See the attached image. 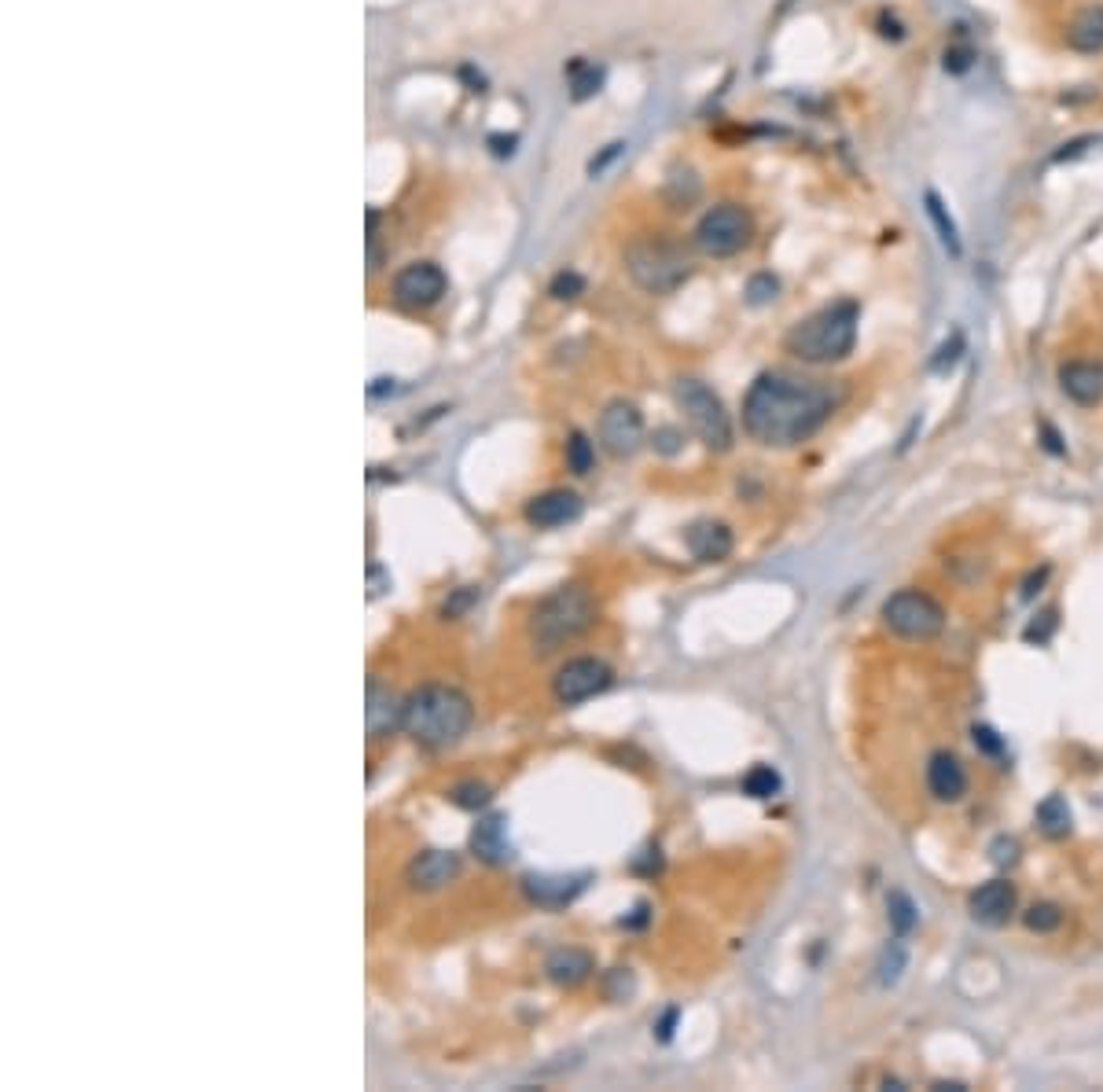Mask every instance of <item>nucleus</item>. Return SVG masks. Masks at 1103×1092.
Segmentation results:
<instances>
[{"mask_svg": "<svg viewBox=\"0 0 1103 1092\" xmlns=\"http://www.w3.org/2000/svg\"><path fill=\"white\" fill-rule=\"evenodd\" d=\"M835 405L838 394L832 383L773 368L762 371L743 398V430L765 449H791L817 435Z\"/></svg>", "mask_w": 1103, "mask_h": 1092, "instance_id": "1", "label": "nucleus"}, {"mask_svg": "<svg viewBox=\"0 0 1103 1092\" xmlns=\"http://www.w3.org/2000/svg\"><path fill=\"white\" fill-rule=\"evenodd\" d=\"M475 722L471 699L453 688V684H424L405 699V736H413L419 747L446 751L464 739V732Z\"/></svg>", "mask_w": 1103, "mask_h": 1092, "instance_id": "2", "label": "nucleus"}, {"mask_svg": "<svg viewBox=\"0 0 1103 1092\" xmlns=\"http://www.w3.org/2000/svg\"><path fill=\"white\" fill-rule=\"evenodd\" d=\"M857 328H861V306L854 298H843V302H832L817 309L813 317L798 320L784 335V350L802 365L846 361L857 346Z\"/></svg>", "mask_w": 1103, "mask_h": 1092, "instance_id": "3", "label": "nucleus"}, {"mask_svg": "<svg viewBox=\"0 0 1103 1092\" xmlns=\"http://www.w3.org/2000/svg\"><path fill=\"white\" fill-rule=\"evenodd\" d=\"M596 622V599L585 585H559L548 593L530 615V641L537 652H556V647L582 637Z\"/></svg>", "mask_w": 1103, "mask_h": 1092, "instance_id": "4", "label": "nucleus"}, {"mask_svg": "<svg viewBox=\"0 0 1103 1092\" xmlns=\"http://www.w3.org/2000/svg\"><path fill=\"white\" fill-rule=\"evenodd\" d=\"M626 272L647 295H674L688 284L692 258L688 250L666 236H644L626 247Z\"/></svg>", "mask_w": 1103, "mask_h": 1092, "instance_id": "5", "label": "nucleus"}, {"mask_svg": "<svg viewBox=\"0 0 1103 1092\" xmlns=\"http://www.w3.org/2000/svg\"><path fill=\"white\" fill-rule=\"evenodd\" d=\"M674 398H677V409L685 413L688 427L695 430V438H699L706 449L725 453L733 446V419L725 413V401L717 398L703 379H677Z\"/></svg>", "mask_w": 1103, "mask_h": 1092, "instance_id": "6", "label": "nucleus"}, {"mask_svg": "<svg viewBox=\"0 0 1103 1092\" xmlns=\"http://www.w3.org/2000/svg\"><path fill=\"white\" fill-rule=\"evenodd\" d=\"M751 236H754L751 214L739 202H717V207H711L699 218L692 239L706 258H733L751 247Z\"/></svg>", "mask_w": 1103, "mask_h": 1092, "instance_id": "7", "label": "nucleus"}, {"mask_svg": "<svg viewBox=\"0 0 1103 1092\" xmlns=\"http://www.w3.org/2000/svg\"><path fill=\"white\" fill-rule=\"evenodd\" d=\"M883 626L902 641H934L945 629V607L920 589H902L883 604Z\"/></svg>", "mask_w": 1103, "mask_h": 1092, "instance_id": "8", "label": "nucleus"}, {"mask_svg": "<svg viewBox=\"0 0 1103 1092\" xmlns=\"http://www.w3.org/2000/svg\"><path fill=\"white\" fill-rule=\"evenodd\" d=\"M610 666L604 658H593V655H582V658H570L556 669L552 677V695H556L559 706H578V703H589L596 695H604L610 688Z\"/></svg>", "mask_w": 1103, "mask_h": 1092, "instance_id": "9", "label": "nucleus"}, {"mask_svg": "<svg viewBox=\"0 0 1103 1092\" xmlns=\"http://www.w3.org/2000/svg\"><path fill=\"white\" fill-rule=\"evenodd\" d=\"M446 291H449V276L435 261H413V266H405L394 276V302L401 309H413V314L438 306Z\"/></svg>", "mask_w": 1103, "mask_h": 1092, "instance_id": "10", "label": "nucleus"}, {"mask_svg": "<svg viewBox=\"0 0 1103 1092\" xmlns=\"http://www.w3.org/2000/svg\"><path fill=\"white\" fill-rule=\"evenodd\" d=\"M596 435H599V446H604L610 456L626 460V456H633L644 446V416L633 401L618 398V401H610L604 413H599Z\"/></svg>", "mask_w": 1103, "mask_h": 1092, "instance_id": "11", "label": "nucleus"}, {"mask_svg": "<svg viewBox=\"0 0 1103 1092\" xmlns=\"http://www.w3.org/2000/svg\"><path fill=\"white\" fill-rule=\"evenodd\" d=\"M405 722V699L390 684H382L379 677H368V699H365V725H368V739H387L394 728H401Z\"/></svg>", "mask_w": 1103, "mask_h": 1092, "instance_id": "12", "label": "nucleus"}, {"mask_svg": "<svg viewBox=\"0 0 1103 1092\" xmlns=\"http://www.w3.org/2000/svg\"><path fill=\"white\" fill-rule=\"evenodd\" d=\"M1018 905V894L1008 880H990L982 883L975 894L967 897V912L971 920L982 923V927H1004L1012 920V912Z\"/></svg>", "mask_w": 1103, "mask_h": 1092, "instance_id": "13", "label": "nucleus"}, {"mask_svg": "<svg viewBox=\"0 0 1103 1092\" xmlns=\"http://www.w3.org/2000/svg\"><path fill=\"white\" fill-rule=\"evenodd\" d=\"M582 497L574 489H545L526 504V523L537 530H556V526L578 523L582 519Z\"/></svg>", "mask_w": 1103, "mask_h": 1092, "instance_id": "14", "label": "nucleus"}, {"mask_svg": "<svg viewBox=\"0 0 1103 1092\" xmlns=\"http://www.w3.org/2000/svg\"><path fill=\"white\" fill-rule=\"evenodd\" d=\"M589 875H567V872H541V875H526L523 880V894L530 897L534 905L541 909H559V905H570L574 897L585 891Z\"/></svg>", "mask_w": 1103, "mask_h": 1092, "instance_id": "15", "label": "nucleus"}, {"mask_svg": "<svg viewBox=\"0 0 1103 1092\" xmlns=\"http://www.w3.org/2000/svg\"><path fill=\"white\" fill-rule=\"evenodd\" d=\"M457 875H460V854H453V850H424V854H416L409 861L405 880H409L413 891H441Z\"/></svg>", "mask_w": 1103, "mask_h": 1092, "instance_id": "16", "label": "nucleus"}, {"mask_svg": "<svg viewBox=\"0 0 1103 1092\" xmlns=\"http://www.w3.org/2000/svg\"><path fill=\"white\" fill-rule=\"evenodd\" d=\"M685 545L699 563H725L733 556V530L717 519H699L685 530Z\"/></svg>", "mask_w": 1103, "mask_h": 1092, "instance_id": "17", "label": "nucleus"}, {"mask_svg": "<svg viewBox=\"0 0 1103 1092\" xmlns=\"http://www.w3.org/2000/svg\"><path fill=\"white\" fill-rule=\"evenodd\" d=\"M927 791L938 802H961L967 795V773L956 754L938 751L927 762Z\"/></svg>", "mask_w": 1103, "mask_h": 1092, "instance_id": "18", "label": "nucleus"}, {"mask_svg": "<svg viewBox=\"0 0 1103 1092\" xmlns=\"http://www.w3.org/2000/svg\"><path fill=\"white\" fill-rule=\"evenodd\" d=\"M1060 390L1074 405H1100L1103 401V368L1093 361H1066L1060 368Z\"/></svg>", "mask_w": 1103, "mask_h": 1092, "instance_id": "19", "label": "nucleus"}, {"mask_svg": "<svg viewBox=\"0 0 1103 1092\" xmlns=\"http://www.w3.org/2000/svg\"><path fill=\"white\" fill-rule=\"evenodd\" d=\"M471 850L478 861L486 865H508L511 861V843H508V821L494 813V817H483L471 832Z\"/></svg>", "mask_w": 1103, "mask_h": 1092, "instance_id": "20", "label": "nucleus"}, {"mask_svg": "<svg viewBox=\"0 0 1103 1092\" xmlns=\"http://www.w3.org/2000/svg\"><path fill=\"white\" fill-rule=\"evenodd\" d=\"M545 971H548V979L556 982V986H578V982H585L596 971L593 964V956L578 950V945H563V950H556L548 960H545Z\"/></svg>", "mask_w": 1103, "mask_h": 1092, "instance_id": "21", "label": "nucleus"}, {"mask_svg": "<svg viewBox=\"0 0 1103 1092\" xmlns=\"http://www.w3.org/2000/svg\"><path fill=\"white\" fill-rule=\"evenodd\" d=\"M1066 44L1082 56H1096L1103 52V4H1089L1077 11V19L1066 30Z\"/></svg>", "mask_w": 1103, "mask_h": 1092, "instance_id": "22", "label": "nucleus"}, {"mask_svg": "<svg viewBox=\"0 0 1103 1092\" xmlns=\"http://www.w3.org/2000/svg\"><path fill=\"white\" fill-rule=\"evenodd\" d=\"M1037 824L1041 832L1052 835V838H1063L1071 835V806H1066L1063 795H1049L1045 802L1037 806Z\"/></svg>", "mask_w": 1103, "mask_h": 1092, "instance_id": "23", "label": "nucleus"}, {"mask_svg": "<svg viewBox=\"0 0 1103 1092\" xmlns=\"http://www.w3.org/2000/svg\"><path fill=\"white\" fill-rule=\"evenodd\" d=\"M923 202H927V218L934 221V228H938L942 247L950 250L953 258H961V232H956V221L950 218L945 202H942L938 196H934V191H927V196H923Z\"/></svg>", "mask_w": 1103, "mask_h": 1092, "instance_id": "24", "label": "nucleus"}, {"mask_svg": "<svg viewBox=\"0 0 1103 1092\" xmlns=\"http://www.w3.org/2000/svg\"><path fill=\"white\" fill-rule=\"evenodd\" d=\"M781 787H784V780L773 765H754V770L743 776V791H747L751 798H773Z\"/></svg>", "mask_w": 1103, "mask_h": 1092, "instance_id": "25", "label": "nucleus"}, {"mask_svg": "<svg viewBox=\"0 0 1103 1092\" xmlns=\"http://www.w3.org/2000/svg\"><path fill=\"white\" fill-rule=\"evenodd\" d=\"M567 467L574 475H589L596 467V446L589 441V435H582V430H574L567 438Z\"/></svg>", "mask_w": 1103, "mask_h": 1092, "instance_id": "26", "label": "nucleus"}, {"mask_svg": "<svg viewBox=\"0 0 1103 1092\" xmlns=\"http://www.w3.org/2000/svg\"><path fill=\"white\" fill-rule=\"evenodd\" d=\"M886 909H891V927L897 931V934H908V931H913L916 927V905H913V897H908V894H902V891H894L891 894V902H886Z\"/></svg>", "mask_w": 1103, "mask_h": 1092, "instance_id": "27", "label": "nucleus"}, {"mask_svg": "<svg viewBox=\"0 0 1103 1092\" xmlns=\"http://www.w3.org/2000/svg\"><path fill=\"white\" fill-rule=\"evenodd\" d=\"M449 798L457 802L460 810H483V806H489V798L494 795H489V787L478 784V780H464V784H457L449 791Z\"/></svg>", "mask_w": 1103, "mask_h": 1092, "instance_id": "28", "label": "nucleus"}, {"mask_svg": "<svg viewBox=\"0 0 1103 1092\" xmlns=\"http://www.w3.org/2000/svg\"><path fill=\"white\" fill-rule=\"evenodd\" d=\"M1063 923V909L1060 905H1052V902H1041L1026 912V927L1030 931H1037V934H1052Z\"/></svg>", "mask_w": 1103, "mask_h": 1092, "instance_id": "29", "label": "nucleus"}, {"mask_svg": "<svg viewBox=\"0 0 1103 1092\" xmlns=\"http://www.w3.org/2000/svg\"><path fill=\"white\" fill-rule=\"evenodd\" d=\"M599 81H604V75L593 67V63H574L570 67V86H574V100H585V96H593L599 89Z\"/></svg>", "mask_w": 1103, "mask_h": 1092, "instance_id": "30", "label": "nucleus"}, {"mask_svg": "<svg viewBox=\"0 0 1103 1092\" xmlns=\"http://www.w3.org/2000/svg\"><path fill=\"white\" fill-rule=\"evenodd\" d=\"M961 354H964V335H953L950 343H942L938 357H934V361H931V371H950V368H956V361H961Z\"/></svg>", "mask_w": 1103, "mask_h": 1092, "instance_id": "31", "label": "nucleus"}, {"mask_svg": "<svg viewBox=\"0 0 1103 1092\" xmlns=\"http://www.w3.org/2000/svg\"><path fill=\"white\" fill-rule=\"evenodd\" d=\"M776 291H781V284H776V276H769V272L754 276V280L747 284V298H751L754 306L769 302V298H776Z\"/></svg>", "mask_w": 1103, "mask_h": 1092, "instance_id": "32", "label": "nucleus"}, {"mask_svg": "<svg viewBox=\"0 0 1103 1092\" xmlns=\"http://www.w3.org/2000/svg\"><path fill=\"white\" fill-rule=\"evenodd\" d=\"M548 291L556 295V298H578L585 291V280H582L578 272H559L556 280H552Z\"/></svg>", "mask_w": 1103, "mask_h": 1092, "instance_id": "33", "label": "nucleus"}, {"mask_svg": "<svg viewBox=\"0 0 1103 1092\" xmlns=\"http://www.w3.org/2000/svg\"><path fill=\"white\" fill-rule=\"evenodd\" d=\"M971 59H975V52H971L967 44L945 48V70H950V75H964V70L971 67Z\"/></svg>", "mask_w": 1103, "mask_h": 1092, "instance_id": "34", "label": "nucleus"}, {"mask_svg": "<svg viewBox=\"0 0 1103 1092\" xmlns=\"http://www.w3.org/2000/svg\"><path fill=\"white\" fill-rule=\"evenodd\" d=\"M902 967H905V950H902V945H897L894 942V956H891V950H886V956H883V982H886V986H891V982H897V975H902Z\"/></svg>", "mask_w": 1103, "mask_h": 1092, "instance_id": "35", "label": "nucleus"}, {"mask_svg": "<svg viewBox=\"0 0 1103 1092\" xmlns=\"http://www.w3.org/2000/svg\"><path fill=\"white\" fill-rule=\"evenodd\" d=\"M971 736H975V747H982L986 754H1001L1004 751V743L997 739V732H993L990 725H975V728H971Z\"/></svg>", "mask_w": 1103, "mask_h": 1092, "instance_id": "36", "label": "nucleus"}, {"mask_svg": "<svg viewBox=\"0 0 1103 1092\" xmlns=\"http://www.w3.org/2000/svg\"><path fill=\"white\" fill-rule=\"evenodd\" d=\"M1015 857H1018L1015 838H997V843H993V865H1012Z\"/></svg>", "mask_w": 1103, "mask_h": 1092, "instance_id": "37", "label": "nucleus"}, {"mask_svg": "<svg viewBox=\"0 0 1103 1092\" xmlns=\"http://www.w3.org/2000/svg\"><path fill=\"white\" fill-rule=\"evenodd\" d=\"M655 449L658 453H677L680 449V430H674V427H663V430H655Z\"/></svg>", "mask_w": 1103, "mask_h": 1092, "instance_id": "38", "label": "nucleus"}, {"mask_svg": "<svg viewBox=\"0 0 1103 1092\" xmlns=\"http://www.w3.org/2000/svg\"><path fill=\"white\" fill-rule=\"evenodd\" d=\"M1041 430H1045V438H1049V441H1045V449H1049V453H1056V456H1063L1066 449L1060 446V435H1056V430H1052L1049 424H1045V427H1041Z\"/></svg>", "mask_w": 1103, "mask_h": 1092, "instance_id": "39", "label": "nucleus"}]
</instances>
